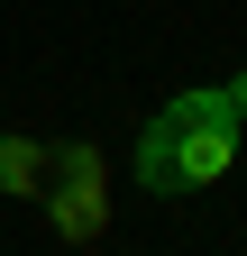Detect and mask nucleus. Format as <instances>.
<instances>
[{
	"label": "nucleus",
	"mask_w": 247,
	"mask_h": 256,
	"mask_svg": "<svg viewBox=\"0 0 247 256\" xmlns=\"http://www.w3.org/2000/svg\"><path fill=\"white\" fill-rule=\"evenodd\" d=\"M238 110H229V92H183V101H165L156 119H146V138H138V183L146 192H202V183H220L238 165Z\"/></svg>",
	"instance_id": "obj_1"
},
{
	"label": "nucleus",
	"mask_w": 247,
	"mask_h": 256,
	"mask_svg": "<svg viewBox=\"0 0 247 256\" xmlns=\"http://www.w3.org/2000/svg\"><path fill=\"white\" fill-rule=\"evenodd\" d=\"M37 202L55 210V229H64V238H101V183H92V174H74L64 192H37Z\"/></svg>",
	"instance_id": "obj_2"
},
{
	"label": "nucleus",
	"mask_w": 247,
	"mask_h": 256,
	"mask_svg": "<svg viewBox=\"0 0 247 256\" xmlns=\"http://www.w3.org/2000/svg\"><path fill=\"white\" fill-rule=\"evenodd\" d=\"M0 183H10L18 202H37V192H46V156L28 146V138H10V146H0Z\"/></svg>",
	"instance_id": "obj_3"
},
{
	"label": "nucleus",
	"mask_w": 247,
	"mask_h": 256,
	"mask_svg": "<svg viewBox=\"0 0 247 256\" xmlns=\"http://www.w3.org/2000/svg\"><path fill=\"white\" fill-rule=\"evenodd\" d=\"M229 110H238V128H247V74H238V82H229Z\"/></svg>",
	"instance_id": "obj_4"
}]
</instances>
